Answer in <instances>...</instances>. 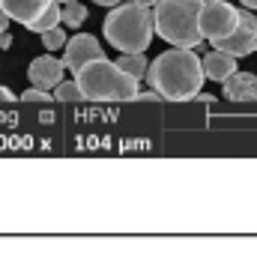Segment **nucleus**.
I'll return each instance as SVG.
<instances>
[{
  "instance_id": "f3484780",
  "label": "nucleus",
  "mask_w": 257,
  "mask_h": 254,
  "mask_svg": "<svg viewBox=\"0 0 257 254\" xmlns=\"http://www.w3.org/2000/svg\"><path fill=\"white\" fill-rule=\"evenodd\" d=\"M21 102H39V105H51V102H54V93H48V90H39V87H30V90H24V93H21Z\"/></svg>"
},
{
  "instance_id": "423d86ee",
  "label": "nucleus",
  "mask_w": 257,
  "mask_h": 254,
  "mask_svg": "<svg viewBox=\"0 0 257 254\" xmlns=\"http://www.w3.org/2000/svg\"><path fill=\"white\" fill-rule=\"evenodd\" d=\"M218 51H227V54H233V57H248V54H254L257 51V15L254 9H239V24H236V30L230 33V36H224V39H218V42H212Z\"/></svg>"
},
{
  "instance_id": "f257e3e1",
  "label": "nucleus",
  "mask_w": 257,
  "mask_h": 254,
  "mask_svg": "<svg viewBox=\"0 0 257 254\" xmlns=\"http://www.w3.org/2000/svg\"><path fill=\"white\" fill-rule=\"evenodd\" d=\"M203 69L194 48H171L147 66V84L168 102H189L203 87Z\"/></svg>"
},
{
  "instance_id": "393cba45",
  "label": "nucleus",
  "mask_w": 257,
  "mask_h": 254,
  "mask_svg": "<svg viewBox=\"0 0 257 254\" xmlns=\"http://www.w3.org/2000/svg\"><path fill=\"white\" fill-rule=\"evenodd\" d=\"M57 3H60V6H63V3H72V0H57Z\"/></svg>"
},
{
  "instance_id": "f8f14e48",
  "label": "nucleus",
  "mask_w": 257,
  "mask_h": 254,
  "mask_svg": "<svg viewBox=\"0 0 257 254\" xmlns=\"http://www.w3.org/2000/svg\"><path fill=\"white\" fill-rule=\"evenodd\" d=\"M60 15H63V6L54 0V3H51V6L36 18V21H30V24H27V30H33V33H45V30H51V27H57V24H60Z\"/></svg>"
},
{
  "instance_id": "7ed1b4c3",
  "label": "nucleus",
  "mask_w": 257,
  "mask_h": 254,
  "mask_svg": "<svg viewBox=\"0 0 257 254\" xmlns=\"http://www.w3.org/2000/svg\"><path fill=\"white\" fill-rule=\"evenodd\" d=\"M203 0H159L153 6V30L174 48H197L203 42L197 18Z\"/></svg>"
},
{
  "instance_id": "412c9836",
  "label": "nucleus",
  "mask_w": 257,
  "mask_h": 254,
  "mask_svg": "<svg viewBox=\"0 0 257 254\" xmlns=\"http://www.w3.org/2000/svg\"><path fill=\"white\" fill-rule=\"evenodd\" d=\"M6 27H9V15H6V12H3V9H0V33H3V30H6Z\"/></svg>"
},
{
  "instance_id": "39448f33",
  "label": "nucleus",
  "mask_w": 257,
  "mask_h": 254,
  "mask_svg": "<svg viewBox=\"0 0 257 254\" xmlns=\"http://www.w3.org/2000/svg\"><path fill=\"white\" fill-rule=\"evenodd\" d=\"M239 24V9L230 6L227 0H209L200 6V18H197V27H200V36L209 39V42H218L224 36H230Z\"/></svg>"
},
{
  "instance_id": "1a4fd4ad",
  "label": "nucleus",
  "mask_w": 257,
  "mask_h": 254,
  "mask_svg": "<svg viewBox=\"0 0 257 254\" xmlns=\"http://www.w3.org/2000/svg\"><path fill=\"white\" fill-rule=\"evenodd\" d=\"M221 84H224L221 87L224 99H230V102H257V75H251V72H239L236 69Z\"/></svg>"
},
{
  "instance_id": "20e7f679",
  "label": "nucleus",
  "mask_w": 257,
  "mask_h": 254,
  "mask_svg": "<svg viewBox=\"0 0 257 254\" xmlns=\"http://www.w3.org/2000/svg\"><path fill=\"white\" fill-rule=\"evenodd\" d=\"M75 81H78L84 99H90V102H132L138 96V84H141L128 72H123L117 60L111 63L105 57L78 69Z\"/></svg>"
},
{
  "instance_id": "a211bd4d",
  "label": "nucleus",
  "mask_w": 257,
  "mask_h": 254,
  "mask_svg": "<svg viewBox=\"0 0 257 254\" xmlns=\"http://www.w3.org/2000/svg\"><path fill=\"white\" fill-rule=\"evenodd\" d=\"M0 102H3V105L15 102V93H12V90H6V87H0Z\"/></svg>"
},
{
  "instance_id": "9b49d317",
  "label": "nucleus",
  "mask_w": 257,
  "mask_h": 254,
  "mask_svg": "<svg viewBox=\"0 0 257 254\" xmlns=\"http://www.w3.org/2000/svg\"><path fill=\"white\" fill-rule=\"evenodd\" d=\"M200 69H203V78H212V81H224L236 72V57L227 54V51H209L206 57H200Z\"/></svg>"
},
{
  "instance_id": "aec40b11",
  "label": "nucleus",
  "mask_w": 257,
  "mask_h": 254,
  "mask_svg": "<svg viewBox=\"0 0 257 254\" xmlns=\"http://www.w3.org/2000/svg\"><path fill=\"white\" fill-rule=\"evenodd\" d=\"M9 45H12V36L3 30V33H0V48H9Z\"/></svg>"
},
{
  "instance_id": "4468645a",
  "label": "nucleus",
  "mask_w": 257,
  "mask_h": 254,
  "mask_svg": "<svg viewBox=\"0 0 257 254\" xmlns=\"http://www.w3.org/2000/svg\"><path fill=\"white\" fill-rule=\"evenodd\" d=\"M87 15H90L87 6L78 3V0H72V3H63V15H60V21H63L66 27H75V30H78V27L87 21Z\"/></svg>"
},
{
  "instance_id": "6e6552de",
  "label": "nucleus",
  "mask_w": 257,
  "mask_h": 254,
  "mask_svg": "<svg viewBox=\"0 0 257 254\" xmlns=\"http://www.w3.org/2000/svg\"><path fill=\"white\" fill-rule=\"evenodd\" d=\"M63 72H66V63L51 57V54H42L36 57L33 63L27 66V81L39 90H54L60 81H63Z\"/></svg>"
},
{
  "instance_id": "0eeeda50",
  "label": "nucleus",
  "mask_w": 257,
  "mask_h": 254,
  "mask_svg": "<svg viewBox=\"0 0 257 254\" xmlns=\"http://www.w3.org/2000/svg\"><path fill=\"white\" fill-rule=\"evenodd\" d=\"M63 51H66L63 63H66L69 72H78V69H84L87 63H93V60L105 57V51H102L99 39H96V36H90V33H75L72 39H66Z\"/></svg>"
},
{
  "instance_id": "6ab92c4d",
  "label": "nucleus",
  "mask_w": 257,
  "mask_h": 254,
  "mask_svg": "<svg viewBox=\"0 0 257 254\" xmlns=\"http://www.w3.org/2000/svg\"><path fill=\"white\" fill-rule=\"evenodd\" d=\"M194 99H197V102H203V105H215V96H209V93H197Z\"/></svg>"
},
{
  "instance_id": "b1692460",
  "label": "nucleus",
  "mask_w": 257,
  "mask_h": 254,
  "mask_svg": "<svg viewBox=\"0 0 257 254\" xmlns=\"http://www.w3.org/2000/svg\"><path fill=\"white\" fill-rule=\"evenodd\" d=\"M242 6L245 9H257V0H242Z\"/></svg>"
},
{
  "instance_id": "9d476101",
  "label": "nucleus",
  "mask_w": 257,
  "mask_h": 254,
  "mask_svg": "<svg viewBox=\"0 0 257 254\" xmlns=\"http://www.w3.org/2000/svg\"><path fill=\"white\" fill-rule=\"evenodd\" d=\"M54 0H0V9L9 15V21H18V24H30L36 21Z\"/></svg>"
},
{
  "instance_id": "ddd939ff",
  "label": "nucleus",
  "mask_w": 257,
  "mask_h": 254,
  "mask_svg": "<svg viewBox=\"0 0 257 254\" xmlns=\"http://www.w3.org/2000/svg\"><path fill=\"white\" fill-rule=\"evenodd\" d=\"M117 66L123 69V72H128L135 81H141V78H147V57L144 54H123L120 60H117Z\"/></svg>"
},
{
  "instance_id": "2eb2a0df",
  "label": "nucleus",
  "mask_w": 257,
  "mask_h": 254,
  "mask_svg": "<svg viewBox=\"0 0 257 254\" xmlns=\"http://www.w3.org/2000/svg\"><path fill=\"white\" fill-rule=\"evenodd\" d=\"M54 102H87V99H84L78 81H66L63 78V81L54 87Z\"/></svg>"
},
{
  "instance_id": "f03ea898",
  "label": "nucleus",
  "mask_w": 257,
  "mask_h": 254,
  "mask_svg": "<svg viewBox=\"0 0 257 254\" xmlns=\"http://www.w3.org/2000/svg\"><path fill=\"white\" fill-rule=\"evenodd\" d=\"M102 33L111 42V48L123 54H144L153 42V12L147 6L132 3H117L102 21Z\"/></svg>"
},
{
  "instance_id": "4be33fe9",
  "label": "nucleus",
  "mask_w": 257,
  "mask_h": 254,
  "mask_svg": "<svg viewBox=\"0 0 257 254\" xmlns=\"http://www.w3.org/2000/svg\"><path fill=\"white\" fill-rule=\"evenodd\" d=\"M93 3H99V6H108V9H111V6H117V3H123V0H93Z\"/></svg>"
},
{
  "instance_id": "dca6fc26",
  "label": "nucleus",
  "mask_w": 257,
  "mask_h": 254,
  "mask_svg": "<svg viewBox=\"0 0 257 254\" xmlns=\"http://www.w3.org/2000/svg\"><path fill=\"white\" fill-rule=\"evenodd\" d=\"M66 39H69V36L63 33V27H60V24L42 33V42H45V48H48V51H60V48L66 45Z\"/></svg>"
},
{
  "instance_id": "5701e85b",
  "label": "nucleus",
  "mask_w": 257,
  "mask_h": 254,
  "mask_svg": "<svg viewBox=\"0 0 257 254\" xmlns=\"http://www.w3.org/2000/svg\"><path fill=\"white\" fill-rule=\"evenodd\" d=\"M135 3H138V6H147V9H153V6H156L159 0H135Z\"/></svg>"
}]
</instances>
